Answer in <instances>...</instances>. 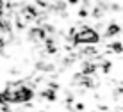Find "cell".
I'll return each mask as SVG.
<instances>
[{
	"instance_id": "1",
	"label": "cell",
	"mask_w": 123,
	"mask_h": 112,
	"mask_svg": "<svg viewBox=\"0 0 123 112\" xmlns=\"http://www.w3.org/2000/svg\"><path fill=\"white\" fill-rule=\"evenodd\" d=\"M77 27V34H75V45L80 46H89V45H96L100 41V34L89 25H75Z\"/></svg>"
},
{
	"instance_id": "2",
	"label": "cell",
	"mask_w": 123,
	"mask_h": 112,
	"mask_svg": "<svg viewBox=\"0 0 123 112\" xmlns=\"http://www.w3.org/2000/svg\"><path fill=\"white\" fill-rule=\"evenodd\" d=\"M120 32H121V27H120L118 23H109L107 29H105V34H104V36H105V37H114V36H118Z\"/></svg>"
},
{
	"instance_id": "3",
	"label": "cell",
	"mask_w": 123,
	"mask_h": 112,
	"mask_svg": "<svg viewBox=\"0 0 123 112\" xmlns=\"http://www.w3.org/2000/svg\"><path fill=\"white\" fill-rule=\"evenodd\" d=\"M4 11H6V0H0V16L4 14Z\"/></svg>"
}]
</instances>
